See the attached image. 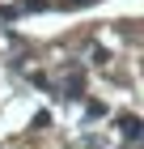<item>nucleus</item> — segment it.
I'll return each mask as SVG.
<instances>
[{
    "label": "nucleus",
    "instance_id": "f03ea898",
    "mask_svg": "<svg viewBox=\"0 0 144 149\" xmlns=\"http://www.w3.org/2000/svg\"><path fill=\"white\" fill-rule=\"evenodd\" d=\"M81 90H85V77H81V72H72V77H68V85H64V94H68V98H81Z\"/></svg>",
    "mask_w": 144,
    "mask_h": 149
},
{
    "label": "nucleus",
    "instance_id": "7ed1b4c3",
    "mask_svg": "<svg viewBox=\"0 0 144 149\" xmlns=\"http://www.w3.org/2000/svg\"><path fill=\"white\" fill-rule=\"evenodd\" d=\"M64 9H85V4H98V0H59Z\"/></svg>",
    "mask_w": 144,
    "mask_h": 149
},
{
    "label": "nucleus",
    "instance_id": "f257e3e1",
    "mask_svg": "<svg viewBox=\"0 0 144 149\" xmlns=\"http://www.w3.org/2000/svg\"><path fill=\"white\" fill-rule=\"evenodd\" d=\"M119 132L127 145H136V141H144V119L140 115H119Z\"/></svg>",
    "mask_w": 144,
    "mask_h": 149
}]
</instances>
